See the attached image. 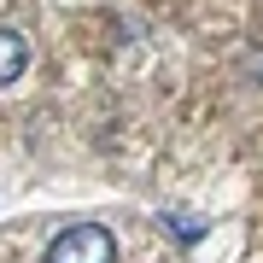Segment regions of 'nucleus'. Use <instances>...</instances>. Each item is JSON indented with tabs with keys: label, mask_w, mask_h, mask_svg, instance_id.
I'll return each mask as SVG.
<instances>
[{
	"label": "nucleus",
	"mask_w": 263,
	"mask_h": 263,
	"mask_svg": "<svg viewBox=\"0 0 263 263\" xmlns=\"http://www.w3.org/2000/svg\"><path fill=\"white\" fill-rule=\"evenodd\" d=\"M24 65H29V41L18 29H0V82H18Z\"/></svg>",
	"instance_id": "f03ea898"
},
{
	"label": "nucleus",
	"mask_w": 263,
	"mask_h": 263,
	"mask_svg": "<svg viewBox=\"0 0 263 263\" xmlns=\"http://www.w3.org/2000/svg\"><path fill=\"white\" fill-rule=\"evenodd\" d=\"M47 263H117V240L100 222H76L47 246Z\"/></svg>",
	"instance_id": "f257e3e1"
}]
</instances>
